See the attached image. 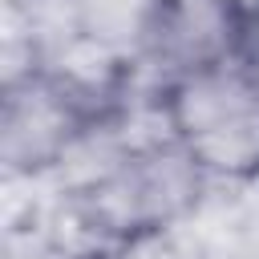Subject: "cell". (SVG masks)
Wrapping results in <instances>:
<instances>
[{
    "label": "cell",
    "instance_id": "6da1fadb",
    "mask_svg": "<svg viewBox=\"0 0 259 259\" xmlns=\"http://www.w3.org/2000/svg\"><path fill=\"white\" fill-rule=\"evenodd\" d=\"M57 219L89 255L138 259L182 239L219 194L202 166L162 130L109 138L97 158L61 178Z\"/></svg>",
    "mask_w": 259,
    "mask_h": 259
},
{
    "label": "cell",
    "instance_id": "7a4b0ae2",
    "mask_svg": "<svg viewBox=\"0 0 259 259\" xmlns=\"http://www.w3.org/2000/svg\"><path fill=\"white\" fill-rule=\"evenodd\" d=\"M154 130L174 138L214 190H259V73L239 65L146 85Z\"/></svg>",
    "mask_w": 259,
    "mask_h": 259
},
{
    "label": "cell",
    "instance_id": "3957f363",
    "mask_svg": "<svg viewBox=\"0 0 259 259\" xmlns=\"http://www.w3.org/2000/svg\"><path fill=\"white\" fill-rule=\"evenodd\" d=\"M251 0H166L146 81L247 61Z\"/></svg>",
    "mask_w": 259,
    "mask_h": 259
},
{
    "label": "cell",
    "instance_id": "277c9868",
    "mask_svg": "<svg viewBox=\"0 0 259 259\" xmlns=\"http://www.w3.org/2000/svg\"><path fill=\"white\" fill-rule=\"evenodd\" d=\"M61 4L73 57H89V65L146 77L166 16V0H61Z\"/></svg>",
    "mask_w": 259,
    "mask_h": 259
},
{
    "label": "cell",
    "instance_id": "5b68a950",
    "mask_svg": "<svg viewBox=\"0 0 259 259\" xmlns=\"http://www.w3.org/2000/svg\"><path fill=\"white\" fill-rule=\"evenodd\" d=\"M247 65L259 73V0H251V32H247Z\"/></svg>",
    "mask_w": 259,
    "mask_h": 259
}]
</instances>
